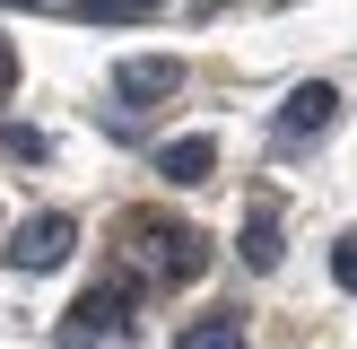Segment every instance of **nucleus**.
I'll list each match as a JSON object with an SVG mask.
<instances>
[{"instance_id":"1","label":"nucleus","mask_w":357,"mask_h":349,"mask_svg":"<svg viewBox=\"0 0 357 349\" xmlns=\"http://www.w3.org/2000/svg\"><path fill=\"white\" fill-rule=\"evenodd\" d=\"M131 236H139V262H149L157 279H201V271H209V236H201V227L131 218Z\"/></svg>"},{"instance_id":"2","label":"nucleus","mask_w":357,"mask_h":349,"mask_svg":"<svg viewBox=\"0 0 357 349\" xmlns=\"http://www.w3.org/2000/svg\"><path fill=\"white\" fill-rule=\"evenodd\" d=\"M70 244H79V227H70L61 209H35V218L9 227V244H0V253H9V271H61Z\"/></svg>"},{"instance_id":"4","label":"nucleus","mask_w":357,"mask_h":349,"mask_svg":"<svg viewBox=\"0 0 357 349\" xmlns=\"http://www.w3.org/2000/svg\"><path fill=\"white\" fill-rule=\"evenodd\" d=\"M183 87V61L174 52H131V61H114V96L122 105H157V96H174Z\"/></svg>"},{"instance_id":"11","label":"nucleus","mask_w":357,"mask_h":349,"mask_svg":"<svg viewBox=\"0 0 357 349\" xmlns=\"http://www.w3.org/2000/svg\"><path fill=\"white\" fill-rule=\"evenodd\" d=\"M331 279H340V288L357 297V227H349V236H340V244H331Z\"/></svg>"},{"instance_id":"9","label":"nucleus","mask_w":357,"mask_h":349,"mask_svg":"<svg viewBox=\"0 0 357 349\" xmlns=\"http://www.w3.org/2000/svg\"><path fill=\"white\" fill-rule=\"evenodd\" d=\"M79 17H105V27H139V17H157V0H70Z\"/></svg>"},{"instance_id":"7","label":"nucleus","mask_w":357,"mask_h":349,"mask_svg":"<svg viewBox=\"0 0 357 349\" xmlns=\"http://www.w3.org/2000/svg\"><path fill=\"white\" fill-rule=\"evenodd\" d=\"M244 262L253 271H279V209H253L244 218Z\"/></svg>"},{"instance_id":"6","label":"nucleus","mask_w":357,"mask_h":349,"mask_svg":"<svg viewBox=\"0 0 357 349\" xmlns=\"http://www.w3.org/2000/svg\"><path fill=\"white\" fill-rule=\"evenodd\" d=\"M331 114H340V96H331L323 79H305V87H296L288 105H279V131H288V140H305V131H323Z\"/></svg>"},{"instance_id":"5","label":"nucleus","mask_w":357,"mask_h":349,"mask_svg":"<svg viewBox=\"0 0 357 349\" xmlns=\"http://www.w3.org/2000/svg\"><path fill=\"white\" fill-rule=\"evenodd\" d=\"M209 166H218V140L209 131H183V140L157 149V174H166V184H209Z\"/></svg>"},{"instance_id":"3","label":"nucleus","mask_w":357,"mask_h":349,"mask_svg":"<svg viewBox=\"0 0 357 349\" xmlns=\"http://www.w3.org/2000/svg\"><path fill=\"white\" fill-rule=\"evenodd\" d=\"M131 332V288H87L61 323V349H114Z\"/></svg>"},{"instance_id":"10","label":"nucleus","mask_w":357,"mask_h":349,"mask_svg":"<svg viewBox=\"0 0 357 349\" xmlns=\"http://www.w3.org/2000/svg\"><path fill=\"white\" fill-rule=\"evenodd\" d=\"M0 149H9V157H44L52 140H44V131H26V122H0Z\"/></svg>"},{"instance_id":"8","label":"nucleus","mask_w":357,"mask_h":349,"mask_svg":"<svg viewBox=\"0 0 357 349\" xmlns=\"http://www.w3.org/2000/svg\"><path fill=\"white\" fill-rule=\"evenodd\" d=\"M174 349H244V314H209V323H192Z\"/></svg>"},{"instance_id":"12","label":"nucleus","mask_w":357,"mask_h":349,"mask_svg":"<svg viewBox=\"0 0 357 349\" xmlns=\"http://www.w3.org/2000/svg\"><path fill=\"white\" fill-rule=\"evenodd\" d=\"M9 87H17V44L0 35V96H9Z\"/></svg>"}]
</instances>
